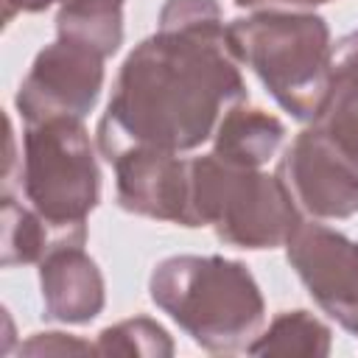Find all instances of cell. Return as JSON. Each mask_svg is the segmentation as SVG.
Returning <instances> with one entry per match:
<instances>
[{
  "mask_svg": "<svg viewBox=\"0 0 358 358\" xmlns=\"http://www.w3.org/2000/svg\"><path fill=\"white\" fill-rule=\"evenodd\" d=\"M227 42L296 120H313L330 87V28L313 11L263 8L227 22Z\"/></svg>",
  "mask_w": 358,
  "mask_h": 358,
  "instance_id": "obj_3",
  "label": "cell"
},
{
  "mask_svg": "<svg viewBox=\"0 0 358 358\" xmlns=\"http://www.w3.org/2000/svg\"><path fill=\"white\" fill-rule=\"evenodd\" d=\"M39 291L45 319L90 324L106 302L103 274L81 246H56L39 260Z\"/></svg>",
  "mask_w": 358,
  "mask_h": 358,
  "instance_id": "obj_10",
  "label": "cell"
},
{
  "mask_svg": "<svg viewBox=\"0 0 358 358\" xmlns=\"http://www.w3.org/2000/svg\"><path fill=\"white\" fill-rule=\"evenodd\" d=\"M355 336H358V333H355Z\"/></svg>",
  "mask_w": 358,
  "mask_h": 358,
  "instance_id": "obj_22",
  "label": "cell"
},
{
  "mask_svg": "<svg viewBox=\"0 0 358 358\" xmlns=\"http://www.w3.org/2000/svg\"><path fill=\"white\" fill-rule=\"evenodd\" d=\"M333 333L330 327L308 310H282L271 319V324L257 333L246 352L252 355H305L324 358L330 355Z\"/></svg>",
  "mask_w": 358,
  "mask_h": 358,
  "instance_id": "obj_14",
  "label": "cell"
},
{
  "mask_svg": "<svg viewBox=\"0 0 358 358\" xmlns=\"http://www.w3.org/2000/svg\"><path fill=\"white\" fill-rule=\"evenodd\" d=\"M59 0H3V20L11 22L17 14H36L45 11L48 6H53Z\"/></svg>",
  "mask_w": 358,
  "mask_h": 358,
  "instance_id": "obj_19",
  "label": "cell"
},
{
  "mask_svg": "<svg viewBox=\"0 0 358 358\" xmlns=\"http://www.w3.org/2000/svg\"><path fill=\"white\" fill-rule=\"evenodd\" d=\"M274 3H285V6H322V3H333V0H241V8H257V6H274Z\"/></svg>",
  "mask_w": 358,
  "mask_h": 358,
  "instance_id": "obj_20",
  "label": "cell"
},
{
  "mask_svg": "<svg viewBox=\"0 0 358 358\" xmlns=\"http://www.w3.org/2000/svg\"><path fill=\"white\" fill-rule=\"evenodd\" d=\"M103 87V56L87 45L56 39L42 48L22 78L14 106L25 123L48 117L84 120Z\"/></svg>",
  "mask_w": 358,
  "mask_h": 358,
  "instance_id": "obj_6",
  "label": "cell"
},
{
  "mask_svg": "<svg viewBox=\"0 0 358 358\" xmlns=\"http://www.w3.org/2000/svg\"><path fill=\"white\" fill-rule=\"evenodd\" d=\"M20 193L73 246L87 238V215L101 199V171L81 120L48 117L25 123Z\"/></svg>",
  "mask_w": 358,
  "mask_h": 358,
  "instance_id": "obj_5",
  "label": "cell"
},
{
  "mask_svg": "<svg viewBox=\"0 0 358 358\" xmlns=\"http://www.w3.org/2000/svg\"><path fill=\"white\" fill-rule=\"evenodd\" d=\"M302 213L277 173L224 162L218 154L190 159V227H213L238 249L285 246Z\"/></svg>",
  "mask_w": 358,
  "mask_h": 358,
  "instance_id": "obj_4",
  "label": "cell"
},
{
  "mask_svg": "<svg viewBox=\"0 0 358 358\" xmlns=\"http://www.w3.org/2000/svg\"><path fill=\"white\" fill-rule=\"evenodd\" d=\"M151 302L207 352L249 350L266 319L257 280L241 260L173 255L148 280Z\"/></svg>",
  "mask_w": 358,
  "mask_h": 358,
  "instance_id": "obj_2",
  "label": "cell"
},
{
  "mask_svg": "<svg viewBox=\"0 0 358 358\" xmlns=\"http://www.w3.org/2000/svg\"><path fill=\"white\" fill-rule=\"evenodd\" d=\"M3 266H25L39 263L56 246H73L64 235H59L34 207L17 201L11 193H3Z\"/></svg>",
  "mask_w": 358,
  "mask_h": 358,
  "instance_id": "obj_13",
  "label": "cell"
},
{
  "mask_svg": "<svg viewBox=\"0 0 358 358\" xmlns=\"http://www.w3.org/2000/svg\"><path fill=\"white\" fill-rule=\"evenodd\" d=\"M341 154L358 162V76L330 78L324 103L310 120Z\"/></svg>",
  "mask_w": 358,
  "mask_h": 358,
  "instance_id": "obj_15",
  "label": "cell"
},
{
  "mask_svg": "<svg viewBox=\"0 0 358 358\" xmlns=\"http://www.w3.org/2000/svg\"><path fill=\"white\" fill-rule=\"evenodd\" d=\"M285 257L313 302L352 336L358 333V241L302 221L285 243Z\"/></svg>",
  "mask_w": 358,
  "mask_h": 358,
  "instance_id": "obj_8",
  "label": "cell"
},
{
  "mask_svg": "<svg viewBox=\"0 0 358 358\" xmlns=\"http://www.w3.org/2000/svg\"><path fill=\"white\" fill-rule=\"evenodd\" d=\"M98 355H140V358H171L173 355V341L168 330L148 319V316H134L123 319L112 327H103L95 341Z\"/></svg>",
  "mask_w": 358,
  "mask_h": 358,
  "instance_id": "obj_16",
  "label": "cell"
},
{
  "mask_svg": "<svg viewBox=\"0 0 358 358\" xmlns=\"http://www.w3.org/2000/svg\"><path fill=\"white\" fill-rule=\"evenodd\" d=\"M277 176L299 213L313 221H341L358 213V162L313 126L302 129L285 148Z\"/></svg>",
  "mask_w": 358,
  "mask_h": 358,
  "instance_id": "obj_7",
  "label": "cell"
},
{
  "mask_svg": "<svg viewBox=\"0 0 358 358\" xmlns=\"http://www.w3.org/2000/svg\"><path fill=\"white\" fill-rule=\"evenodd\" d=\"M123 3L126 0H59V39L87 45L103 59L117 53L123 42Z\"/></svg>",
  "mask_w": 358,
  "mask_h": 358,
  "instance_id": "obj_12",
  "label": "cell"
},
{
  "mask_svg": "<svg viewBox=\"0 0 358 358\" xmlns=\"http://www.w3.org/2000/svg\"><path fill=\"white\" fill-rule=\"evenodd\" d=\"M358 76V31L341 36L330 48V78Z\"/></svg>",
  "mask_w": 358,
  "mask_h": 358,
  "instance_id": "obj_18",
  "label": "cell"
},
{
  "mask_svg": "<svg viewBox=\"0 0 358 358\" xmlns=\"http://www.w3.org/2000/svg\"><path fill=\"white\" fill-rule=\"evenodd\" d=\"M282 140L285 126L280 117L241 101L221 115L213 131V154L241 168H263L280 151Z\"/></svg>",
  "mask_w": 358,
  "mask_h": 358,
  "instance_id": "obj_11",
  "label": "cell"
},
{
  "mask_svg": "<svg viewBox=\"0 0 358 358\" xmlns=\"http://www.w3.org/2000/svg\"><path fill=\"white\" fill-rule=\"evenodd\" d=\"M238 3H241V0H235V6H238Z\"/></svg>",
  "mask_w": 358,
  "mask_h": 358,
  "instance_id": "obj_21",
  "label": "cell"
},
{
  "mask_svg": "<svg viewBox=\"0 0 358 358\" xmlns=\"http://www.w3.org/2000/svg\"><path fill=\"white\" fill-rule=\"evenodd\" d=\"M246 98L224 20L193 28L157 25L120 64L98 120V151L106 162L134 145L193 151L213 137L221 115Z\"/></svg>",
  "mask_w": 358,
  "mask_h": 358,
  "instance_id": "obj_1",
  "label": "cell"
},
{
  "mask_svg": "<svg viewBox=\"0 0 358 358\" xmlns=\"http://www.w3.org/2000/svg\"><path fill=\"white\" fill-rule=\"evenodd\" d=\"M95 352V344L70 336V333H34L25 344H20V355H76Z\"/></svg>",
  "mask_w": 358,
  "mask_h": 358,
  "instance_id": "obj_17",
  "label": "cell"
},
{
  "mask_svg": "<svg viewBox=\"0 0 358 358\" xmlns=\"http://www.w3.org/2000/svg\"><path fill=\"white\" fill-rule=\"evenodd\" d=\"M109 165L115 168L117 204L126 213L190 227V159L134 145Z\"/></svg>",
  "mask_w": 358,
  "mask_h": 358,
  "instance_id": "obj_9",
  "label": "cell"
}]
</instances>
